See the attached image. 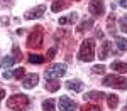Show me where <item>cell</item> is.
I'll return each mask as SVG.
<instances>
[{"instance_id":"obj_1","label":"cell","mask_w":127,"mask_h":111,"mask_svg":"<svg viewBox=\"0 0 127 111\" xmlns=\"http://www.w3.org/2000/svg\"><path fill=\"white\" fill-rule=\"evenodd\" d=\"M31 104V99L26 96V94H14V96H10L9 99H7V108L12 111H24L27 110Z\"/></svg>"},{"instance_id":"obj_2","label":"cell","mask_w":127,"mask_h":111,"mask_svg":"<svg viewBox=\"0 0 127 111\" xmlns=\"http://www.w3.org/2000/svg\"><path fill=\"white\" fill-rule=\"evenodd\" d=\"M93 57H95V40L93 39L83 40L78 50V59L83 62H90V61H93Z\"/></svg>"},{"instance_id":"obj_3","label":"cell","mask_w":127,"mask_h":111,"mask_svg":"<svg viewBox=\"0 0 127 111\" xmlns=\"http://www.w3.org/2000/svg\"><path fill=\"white\" fill-rule=\"evenodd\" d=\"M42 40H44V30L41 25H36L31 32V35L27 37V47L29 49H39L42 46Z\"/></svg>"},{"instance_id":"obj_4","label":"cell","mask_w":127,"mask_h":111,"mask_svg":"<svg viewBox=\"0 0 127 111\" xmlns=\"http://www.w3.org/2000/svg\"><path fill=\"white\" fill-rule=\"evenodd\" d=\"M103 86L108 88H115V89H127V79L117 74H110L103 78Z\"/></svg>"},{"instance_id":"obj_5","label":"cell","mask_w":127,"mask_h":111,"mask_svg":"<svg viewBox=\"0 0 127 111\" xmlns=\"http://www.w3.org/2000/svg\"><path fill=\"white\" fill-rule=\"evenodd\" d=\"M66 74V64H54L51 69L46 71V81L49 79H59V78H63Z\"/></svg>"},{"instance_id":"obj_6","label":"cell","mask_w":127,"mask_h":111,"mask_svg":"<svg viewBox=\"0 0 127 111\" xmlns=\"http://www.w3.org/2000/svg\"><path fill=\"white\" fill-rule=\"evenodd\" d=\"M58 104H59V111H75L78 108L76 103L71 99V98H68V96H61Z\"/></svg>"},{"instance_id":"obj_7","label":"cell","mask_w":127,"mask_h":111,"mask_svg":"<svg viewBox=\"0 0 127 111\" xmlns=\"http://www.w3.org/2000/svg\"><path fill=\"white\" fill-rule=\"evenodd\" d=\"M88 10H90V14H93V15H103V14H105V5H103L102 0H90Z\"/></svg>"},{"instance_id":"obj_8","label":"cell","mask_w":127,"mask_h":111,"mask_svg":"<svg viewBox=\"0 0 127 111\" xmlns=\"http://www.w3.org/2000/svg\"><path fill=\"white\" fill-rule=\"evenodd\" d=\"M44 12H46V7L44 5H37L36 9H31L26 12V19L31 20V19H39V17H42L44 15Z\"/></svg>"},{"instance_id":"obj_9","label":"cell","mask_w":127,"mask_h":111,"mask_svg":"<svg viewBox=\"0 0 127 111\" xmlns=\"http://www.w3.org/2000/svg\"><path fill=\"white\" fill-rule=\"evenodd\" d=\"M37 81H39V76L37 74H29V76H26L22 79V86H24V89H32L37 84Z\"/></svg>"},{"instance_id":"obj_10","label":"cell","mask_w":127,"mask_h":111,"mask_svg":"<svg viewBox=\"0 0 127 111\" xmlns=\"http://www.w3.org/2000/svg\"><path fill=\"white\" fill-rule=\"evenodd\" d=\"M83 98H85V101H102L107 98V94L102 91H88Z\"/></svg>"},{"instance_id":"obj_11","label":"cell","mask_w":127,"mask_h":111,"mask_svg":"<svg viewBox=\"0 0 127 111\" xmlns=\"http://www.w3.org/2000/svg\"><path fill=\"white\" fill-rule=\"evenodd\" d=\"M66 88L71 89V91H75V93H81L85 86H83V82H81L80 79H71V81L66 82Z\"/></svg>"},{"instance_id":"obj_12","label":"cell","mask_w":127,"mask_h":111,"mask_svg":"<svg viewBox=\"0 0 127 111\" xmlns=\"http://www.w3.org/2000/svg\"><path fill=\"white\" fill-rule=\"evenodd\" d=\"M110 49H112V42L105 40V42L102 44V47H100V54H98V57H100L102 61L107 59L108 56H110Z\"/></svg>"},{"instance_id":"obj_13","label":"cell","mask_w":127,"mask_h":111,"mask_svg":"<svg viewBox=\"0 0 127 111\" xmlns=\"http://www.w3.org/2000/svg\"><path fill=\"white\" fill-rule=\"evenodd\" d=\"M110 69H114L115 72H119V74H124V72H127V62L114 61V62L110 64Z\"/></svg>"},{"instance_id":"obj_14","label":"cell","mask_w":127,"mask_h":111,"mask_svg":"<svg viewBox=\"0 0 127 111\" xmlns=\"http://www.w3.org/2000/svg\"><path fill=\"white\" fill-rule=\"evenodd\" d=\"M76 20H78V14H76V12H71L66 17H61V19H59V24H61V25H66V24H75Z\"/></svg>"},{"instance_id":"obj_15","label":"cell","mask_w":127,"mask_h":111,"mask_svg":"<svg viewBox=\"0 0 127 111\" xmlns=\"http://www.w3.org/2000/svg\"><path fill=\"white\" fill-rule=\"evenodd\" d=\"M68 5H69V2H64V0H61V2H59V0H56V2L51 5V10H53V12H59V10L66 9Z\"/></svg>"},{"instance_id":"obj_16","label":"cell","mask_w":127,"mask_h":111,"mask_svg":"<svg viewBox=\"0 0 127 111\" xmlns=\"http://www.w3.org/2000/svg\"><path fill=\"white\" fill-rule=\"evenodd\" d=\"M46 89L51 91V93L58 91L59 89V79H49V81H46Z\"/></svg>"},{"instance_id":"obj_17","label":"cell","mask_w":127,"mask_h":111,"mask_svg":"<svg viewBox=\"0 0 127 111\" xmlns=\"http://www.w3.org/2000/svg\"><path fill=\"white\" fill-rule=\"evenodd\" d=\"M27 59H29L31 64H42V62L46 61V57H44V56H39V54H32V52H31Z\"/></svg>"},{"instance_id":"obj_18","label":"cell","mask_w":127,"mask_h":111,"mask_svg":"<svg viewBox=\"0 0 127 111\" xmlns=\"http://www.w3.org/2000/svg\"><path fill=\"white\" fill-rule=\"evenodd\" d=\"M107 104H108V108L115 110L117 104H119V96H115V94H107Z\"/></svg>"},{"instance_id":"obj_19","label":"cell","mask_w":127,"mask_h":111,"mask_svg":"<svg viewBox=\"0 0 127 111\" xmlns=\"http://www.w3.org/2000/svg\"><path fill=\"white\" fill-rule=\"evenodd\" d=\"M42 111H56V101L54 99H46L42 103Z\"/></svg>"},{"instance_id":"obj_20","label":"cell","mask_w":127,"mask_h":111,"mask_svg":"<svg viewBox=\"0 0 127 111\" xmlns=\"http://www.w3.org/2000/svg\"><path fill=\"white\" fill-rule=\"evenodd\" d=\"M15 62H17V61L14 59V56H12V57H10V56H5V57L2 59V62H0V64H2V67L9 69V67H12V66H14Z\"/></svg>"},{"instance_id":"obj_21","label":"cell","mask_w":127,"mask_h":111,"mask_svg":"<svg viewBox=\"0 0 127 111\" xmlns=\"http://www.w3.org/2000/svg\"><path fill=\"white\" fill-rule=\"evenodd\" d=\"M107 27H108V32H110V34H115V17H114V14H112V15H108Z\"/></svg>"},{"instance_id":"obj_22","label":"cell","mask_w":127,"mask_h":111,"mask_svg":"<svg viewBox=\"0 0 127 111\" xmlns=\"http://www.w3.org/2000/svg\"><path fill=\"white\" fill-rule=\"evenodd\" d=\"M115 44H117L119 50H127V39H124V37H115Z\"/></svg>"},{"instance_id":"obj_23","label":"cell","mask_w":127,"mask_h":111,"mask_svg":"<svg viewBox=\"0 0 127 111\" xmlns=\"http://www.w3.org/2000/svg\"><path fill=\"white\" fill-rule=\"evenodd\" d=\"M90 27H93V20H92V19H88V20H85V22H81V24L78 25V32L88 30Z\"/></svg>"},{"instance_id":"obj_24","label":"cell","mask_w":127,"mask_h":111,"mask_svg":"<svg viewBox=\"0 0 127 111\" xmlns=\"http://www.w3.org/2000/svg\"><path fill=\"white\" fill-rule=\"evenodd\" d=\"M56 52H58V47H56V46H54V47H51V49L48 50V54H46V56H44V57H46V59H48V61L54 59V56H56Z\"/></svg>"},{"instance_id":"obj_25","label":"cell","mask_w":127,"mask_h":111,"mask_svg":"<svg viewBox=\"0 0 127 111\" xmlns=\"http://www.w3.org/2000/svg\"><path fill=\"white\" fill-rule=\"evenodd\" d=\"M24 74H26V71H24V67H19V69H14V72H12V76H14V78H17V79H20V78H24Z\"/></svg>"},{"instance_id":"obj_26","label":"cell","mask_w":127,"mask_h":111,"mask_svg":"<svg viewBox=\"0 0 127 111\" xmlns=\"http://www.w3.org/2000/svg\"><path fill=\"white\" fill-rule=\"evenodd\" d=\"M119 27H120L122 32H126V34H127V17H122V19L119 20Z\"/></svg>"},{"instance_id":"obj_27","label":"cell","mask_w":127,"mask_h":111,"mask_svg":"<svg viewBox=\"0 0 127 111\" xmlns=\"http://www.w3.org/2000/svg\"><path fill=\"white\" fill-rule=\"evenodd\" d=\"M12 52H14V59H15V61H20V59H22V54H20V49L17 47V46H14V47H12Z\"/></svg>"},{"instance_id":"obj_28","label":"cell","mask_w":127,"mask_h":111,"mask_svg":"<svg viewBox=\"0 0 127 111\" xmlns=\"http://www.w3.org/2000/svg\"><path fill=\"white\" fill-rule=\"evenodd\" d=\"M83 111H100V106H97V104H85Z\"/></svg>"},{"instance_id":"obj_29","label":"cell","mask_w":127,"mask_h":111,"mask_svg":"<svg viewBox=\"0 0 127 111\" xmlns=\"http://www.w3.org/2000/svg\"><path fill=\"white\" fill-rule=\"evenodd\" d=\"M105 71V66H102V64H98V66H93V72L95 74H102Z\"/></svg>"},{"instance_id":"obj_30","label":"cell","mask_w":127,"mask_h":111,"mask_svg":"<svg viewBox=\"0 0 127 111\" xmlns=\"http://www.w3.org/2000/svg\"><path fill=\"white\" fill-rule=\"evenodd\" d=\"M10 78H12V72L10 71H5L3 72V79H10Z\"/></svg>"},{"instance_id":"obj_31","label":"cell","mask_w":127,"mask_h":111,"mask_svg":"<svg viewBox=\"0 0 127 111\" xmlns=\"http://www.w3.org/2000/svg\"><path fill=\"white\" fill-rule=\"evenodd\" d=\"M119 5L124 7V9H127V0H119Z\"/></svg>"},{"instance_id":"obj_32","label":"cell","mask_w":127,"mask_h":111,"mask_svg":"<svg viewBox=\"0 0 127 111\" xmlns=\"http://www.w3.org/2000/svg\"><path fill=\"white\" fill-rule=\"evenodd\" d=\"M3 98H5V89H3V88H0V101L3 99Z\"/></svg>"}]
</instances>
